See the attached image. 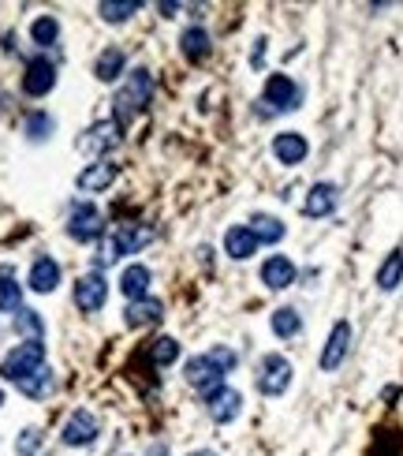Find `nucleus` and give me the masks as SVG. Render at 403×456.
<instances>
[{
	"mask_svg": "<svg viewBox=\"0 0 403 456\" xmlns=\"http://www.w3.org/2000/svg\"><path fill=\"white\" fill-rule=\"evenodd\" d=\"M23 307V284H15L12 266L0 269V311H20Z\"/></svg>",
	"mask_w": 403,
	"mask_h": 456,
	"instance_id": "nucleus-28",
	"label": "nucleus"
},
{
	"mask_svg": "<svg viewBox=\"0 0 403 456\" xmlns=\"http://www.w3.org/2000/svg\"><path fill=\"white\" fill-rule=\"evenodd\" d=\"M127 83H123V90H120V94H116V124L120 127H127V124H131V116H138L142 113V108L146 105H150V98H154V76H150V71H146V68H135V71H127V76H123Z\"/></svg>",
	"mask_w": 403,
	"mask_h": 456,
	"instance_id": "nucleus-2",
	"label": "nucleus"
},
{
	"mask_svg": "<svg viewBox=\"0 0 403 456\" xmlns=\"http://www.w3.org/2000/svg\"><path fill=\"white\" fill-rule=\"evenodd\" d=\"M150 284H154V273L150 266H142V262H131L123 273H120V292L127 296V303H135V300H146L150 296Z\"/></svg>",
	"mask_w": 403,
	"mask_h": 456,
	"instance_id": "nucleus-18",
	"label": "nucleus"
},
{
	"mask_svg": "<svg viewBox=\"0 0 403 456\" xmlns=\"http://www.w3.org/2000/svg\"><path fill=\"white\" fill-rule=\"evenodd\" d=\"M206 412H209V419L217 427H228L243 415V393L232 389V386H221L213 396H206Z\"/></svg>",
	"mask_w": 403,
	"mask_h": 456,
	"instance_id": "nucleus-12",
	"label": "nucleus"
},
{
	"mask_svg": "<svg viewBox=\"0 0 403 456\" xmlns=\"http://www.w3.org/2000/svg\"><path fill=\"white\" fill-rule=\"evenodd\" d=\"M0 404H4V389H0Z\"/></svg>",
	"mask_w": 403,
	"mask_h": 456,
	"instance_id": "nucleus-40",
	"label": "nucleus"
},
{
	"mask_svg": "<svg viewBox=\"0 0 403 456\" xmlns=\"http://www.w3.org/2000/svg\"><path fill=\"white\" fill-rule=\"evenodd\" d=\"M38 445H42V430H34V427L23 430V434H20V442H15V449H20V452H34Z\"/></svg>",
	"mask_w": 403,
	"mask_h": 456,
	"instance_id": "nucleus-35",
	"label": "nucleus"
},
{
	"mask_svg": "<svg viewBox=\"0 0 403 456\" xmlns=\"http://www.w3.org/2000/svg\"><path fill=\"white\" fill-rule=\"evenodd\" d=\"M113 180H116V165H113V161H94V165H86L75 176V188L83 195H98L105 188H113Z\"/></svg>",
	"mask_w": 403,
	"mask_h": 456,
	"instance_id": "nucleus-19",
	"label": "nucleus"
},
{
	"mask_svg": "<svg viewBox=\"0 0 403 456\" xmlns=\"http://www.w3.org/2000/svg\"><path fill=\"white\" fill-rule=\"evenodd\" d=\"M123 68H127V52L120 45H108L101 57L94 60V76L101 83H116V79H123Z\"/></svg>",
	"mask_w": 403,
	"mask_h": 456,
	"instance_id": "nucleus-23",
	"label": "nucleus"
},
{
	"mask_svg": "<svg viewBox=\"0 0 403 456\" xmlns=\"http://www.w3.org/2000/svg\"><path fill=\"white\" fill-rule=\"evenodd\" d=\"M269 325H273V333H277L281 340H291V337L303 333V315L296 311V307H277L273 318H269Z\"/></svg>",
	"mask_w": 403,
	"mask_h": 456,
	"instance_id": "nucleus-25",
	"label": "nucleus"
},
{
	"mask_svg": "<svg viewBox=\"0 0 403 456\" xmlns=\"http://www.w3.org/2000/svg\"><path fill=\"white\" fill-rule=\"evenodd\" d=\"M67 236L75 244H98L105 240V213L94 203H79L67 217Z\"/></svg>",
	"mask_w": 403,
	"mask_h": 456,
	"instance_id": "nucleus-7",
	"label": "nucleus"
},
{
	"mask_svg": "<svg viewBox=\"0 0 403 456\" xmlns=\"http://www.w3.org/2000/svg\"><path fill=\"white\" fill-rule=\"evenodd\" d=\"M336 206H340V188L328 184V180H318L303 198V217H314V221L318 217H333Z\"/></svg>",
	"mask_w": 403,
	"mask_h": 456,
	"instance_id": "nucleus-15",
	"label": "nucleus"
},
{
	"mask_svg": "<svg viewBox=\"0 0 403 456\" xmlns=\"http://www.w3.org/2000/svg\"><path fill=\"white\" fill-rule=\"evenodd\" d=\"M45 367V340H23L15 344V348L4 356V363H0V374H4L8 381H27L30 374H38Z\"/></svg>",
	"mask_w": 403,
	"mask_h": 456,
	"instance_id": "nucleus-3",
	"label": "nucleus"
},
{
	"mask_svg": "<svg viewBox=\"0 0 403 456\" xmlns=\"http://www.w3.org/2000/svg\"><path fill=\"white\" fill-rule=\"evenodd\" d=\"M291 378H296V367H291V359L281 356V352H269L258 359V371H254V386H258L262 396H284Z\"/></svg>",
	"mask_w": 403,
	"mask_h": 456,
	"instance_id": "nucleus-4",
	"label": "nucleus"
},
{
	"mask_svg": "<svg viewBox=\"0 0 403 456\" xmlns=\"http://www.w3.org/2000/svg\"><path fill=\"white\" fill-rule=\"evenodd\" d=\"M161 318H164V303L154 300V296L135 300V303H127V307H123V322L131 325V330H146V325H157Z\"/></svg>",
	"mask_w": 403,
	"mask_h": 456,
	"instance_id": "nucleus-20",
	"label": "nucleus"
},
{
	"mask_svg": "<svg viewBox=\"0 0 403 456\" xmlns=\"http://www.w3.org/2000/svg\"><path fill=\"white\" fill-rule=\"evenodd\" d=\"M403 284V251H392L389 259L377 266V288L381 292H396Z\"/></svg>",
	"mask_w": 403,
	"mask_h": 456,
	"instance_id": "nucleus-26",
	"label": "nucleus"
},
{
	"mask_svg": "<svg viewBox=\"0 0 403 456\" xmlns=\"http://www.w3.org/2000/svg\"><path fill=\"white\" fill-rule=\"evenodd\" d=\"M52 132H57V120H52L49 113H42V108H38V113H30L27 124H23V135H27L30 142H45Z\"/></svg>",
	"mask_w": 403,
	"mask_h": 456,
	"instance_id": "nucleus-31",
	"label": "nucleus"
},
{
	"mask_svg": "<svg viewBox=\"0 0 403 456\" xmlns=\"http://www.w3.org/2000/svg\"><path fill=\"white\" fill-rule=\"evenodd\" d=\"M262 105H269L262 116H269V113H296V108L303 105V86L291 76H281V71H277V76L265 79Z\"/></svg>",
	"mask_w": 403,
	"mask_h": 456,
	"instance_id": "nucleus-6",
	"label": "nucleus"
},
{
	"mask_svg": "<svg viewBox=\"0 0 403 456\" xmlns=\"http://www.w3.org/2000/svg\"><path fill=\"white\" fill-rule=\"evenodd\" d=\"M187 456H217V452H209V449H194V452H187Z\"/></svg>",
	"mask_w": 403,
	"mask_h": 456,
	"instance_id": "nucleus-39",
	"label": "nucleus"
},
{
	"mask_svg": "<svg viewBox=\"0 0 403 456\" xmlns=\"http://www.w3.org/2000/svg\"><path fill=\"white\" fill-rule=\"evenodd\" d=\"M254 251H258V240H254L250 225H232L225 232V254H228V259L247 262V259H254Z\"/></svg>",
	"mask_w": 403,
	"mask_h": 456,
	"instance_id": "nucleus-22",
	"label": "nucleus"
},
{
	"mask_svg": "<svg viewBox=\"0 0 403 456\" xmlns=\"http://www.w3.org/2000/svg\"><path fill=\"white\" fill-rule=\"evenodd\" d=\"M347 352H352V322L340 318L333 330H328V337H325V348H321V356H318V367H321L325 374L340 371L344 359H347Z\"/></svg>",
	"mask_w": 403,
	"mask_h": 456,
	"instance_id": "nucleus-9",
	"label": "nucleus"
},
{
	"mask_svg": "<svg viewBox=\"0 0 403 456\" xmlns=\"http://www.w3.org/2000/svg\"><path fill=\"white\" fill-rule=\"evenodd\" d=\"M52 86H57V64H52L49 57H34V60H27V68H23V94H30V98H45Z\"/></svg>",
	"mask_w": 403,
	"mask_h": 456,
	"instance_id": "nucleus-13",
	"label": "nucleus"
},
{
	"mask_svg": "<svg viewBox=\"0 0 403 456\" xmlns=\"http://www.w3.org/2000/svg\"><path fill=\"white\" fill-rule=\"evenodd\" d=\"M98 434H101L98 415L90 412V408H79V412H71V419L64 423L60 442H64L67 449H86V445H94V442H98Z\"/></svg>",
	"mask_w": 403,
	"mask_h": 456,
	"instance_id": "nucleus-10",
	"label": "nucleus"
},
{
	"mask_svg": "<svg viewBox=\"0 0 403 456\" xmlns=\"http://www.w3.org/2000/svg\"><path fill=\"white\" fill-rule=\"evenodd\" d=\"M150 456H169V449H164V445H154V449H150Z\"/></svg>",
	"mask_w": 403,
	"mask_h": 456,
	"instance_id": "nucleus-38",
	"label": "nucleus"
},
{
	"mask_svg": "<svg viewBox=\"0 0 403 456\" xmlns=\"http://www.w3.org/2000/svg\"><path fill=\"white\" fill-rule=\"evenodd\" d=\"M98 12H101V20H105V23H127L131 15L142 12V4H138V0H116V4H113V0H105Z\"/></svg>",
	"mask_w": 403,
	"mask_h": 456,
	"instance_id": "nucleus-32",
	"label": "nucleus"
},
{
	"mask_svg": "<svg viewBox=\"0 0 403 456\" xmlns=\"http://www.w3.org/2000/svg\"><path fill=\"white\" fill-rule=\"evenodd\" d=\"M250 232H254V240H258V244L273 247V244L284 240L288 228H284L281 217H273V213H254V217H250Z\"/></svg>",
	"mask_w": 403,
	"mask_h": 456,
	"instance_id": "nucleus-24",
	"label": "nucleus"
},
{
	"mask_svg": "<svg viewBox=\"0 0 403 456\" xmlns=\"http://www.w3.org/2000/svg\"><path fill=\"white\" fill-rule=\"evenodd\" d=\"M179 340L176 337H157L154 340V348H150V359H154V367H172V363L179 359Z\"/></svg>",
	"mask_w": 403,
	"mask_h": 456,
	"instance_id": "nucleus-33",
	"label": "nucleus"
},
{
	"mask_svg": "<svg viewBox=\"0 0 403 456\" xmlns=\"http://www.w3.org/2000/svg\"><path fill=\"white\" fill-rule=\"evenodd\" d=\"M30 38H34V45H42V49L57 45V38H60V23H57V15H38V20L30 23Z\"/></svg>",
	"mask_w": 403,
	"mask_h": 456,
	"instance_id": "nucleus-30",
	"label": "nucleus"
},
{
	"mask_svg": "<svg viewBox=\"0 0 403 456\" xmlns=\"http://www.w3.org/2000/svg\"><path fill=\"white\" fill-rule=\"evenodd\" d=\"M209 359H213L225 374H232L235 367H240V356H235V352L228 348V344H213V348H209Z\"/></svg>",
	"mask_w": 403,
	"mask_h": 456,
	"instance_id": "nucleus-34",
	"label": "nucleus"
},
{
	"mask_svg": "<svg viewBox=\"0 0 403 456\" xmlns=\"http://www.w3.org/2000/svg\"><path fill=\"white\" fill-rule=\"evenodd\" d=\"M306 154H310V142L299 132H281L277 139H273V157H277L281 165H288V169L303 165Z\"/></svg>",
	"mask_w": 403,
	"mask_h": 456,
	"instance_id": "nucleus-17",
	"label": "nucleus"
},
{
	"mask_svg": "<svg viewBox=\"0 0 403 456\" xmlns=\"http://www.w3.org/2000/svg\"><path fill=\"white\" fill-rule=\"evenodd\" d=\"M105 300H108V281H105V273L90 269V273H83V277L75 281V307H79L83 315H98L101 307H105Z\"/></svg>",
	"mask_w": 403,
	"mask_h": 456,
	"instance_id": "nucleus-11",
	"label": "nucleus"
},
{
	"mask_svg": "<svg viewBox=\"0 0 403 456\" xmlns=\"http://www.w3.org/2000/svg\"><path fill=\"white\" fill-rule=\"evenodd\" d=\"M15 333H20L23 340H42V337H45L42 315L30 311V307H20V311H15Z\"/></svg>",
	"mask_w": 403,
	"mask_h": 456,
	"instance_id": "nucleus-27",
	"label": "nucleus"
},
{
	"mask_svg": "<svg viewBox=\"0 0 403 456\" xmlns=\"http://www.w3.org/2000/svg\"><path fill=\"white\" fill-rule=\"evenodd\" d=\"M179 49H183V57H187L191 64H202V60H209V52H213V38H209V30L206 27H187L179 34Z\"/></svg>",
	"mask_w": 403,
	"mask_h": 456,
	"instance_id": "nucleus-21",
	"label": "nucleus"
},
{
	"mask_svg": "<svg viewBox=\"0 0 403 456\" xmlns=\"http://www.w3.org/2000/svg\"><path fill=\"white\" fill-rule=\"evenodd\" d=\"M52 389H57V378H52V371H49V367H42L38 374H30L27 381H20V393H23V396H30V400H45Z\"/></svg>",
	"mask_w": 403,
	"mask_h": 456,
	"instance_id": "nucleus-29",
	"label": "nucleus"
},
{
	"mask_svg": "<svg viewBox=\"0 0 403 456\" xmlns=\"http://www.w3.org/2000/svg\"><path fill=\"white\" fill-rule=\"evenodd\" d=\"M27 284L30 292H38V296H49V292H57L60 288V262L57 259H49V254H38L27 273Z\"/></svg>",
	"mask_w": 403,
	"mask_h": 456,
	"instance_id": "nucleus-16",
	"label": "nucleus"
},
{
	"mask_svg": "<svg viewBox=\"0 0 403 456\" xmlns=\"http://www.w3.org/2000/svg\"><path fill=\"white\" fill-rule=\"evenodd\" d=\"M120 139H123V127L116 120H98V124H90L86 132L75 139V150L86 154V157L105 161V154H113L120 146Z\"/></svg>",
	"mask_w": 403,
	"mask_h": 456,
	"instance_id": "nucleus-5",
	"label": "nucleus"
},
{
	"mask_svg": "<svg viewBox=\"0 0 403 456\" xmlns=\"http://www.w3.org/2000/svg\"><path fill=\"white\" fill-rule=\"evenodd\" d=\"M146 244H154V228H146L138 221H127V225H116L113 236H105L101 247H98V259H94V269L101 273L105 266L120 262L123 254H138Z\"/></svg>",
	"mask_w": 403,
	"mask_h": 456,
	"instance_id": "nucleus-1",
	"label": "nucleus"
},
{
	"mask_svg": "<svg viewBox=\"0 0 403 456\" xmlns=\"http://www.w3.org/2000/svg\"><path fill=\"white\" fill-rule=\"evenodd\" d=\"M183 378H187V386L198 389L202 400H206V396H213L217 389L225 386V378H228V374L209 359V352H202V356L187 359V367H183Z\"/></svg>",
	"mask_w": 403,
	"mask_h": 456,
	"instance_id": "nucleus-8",
	"label": "nucleus"
},
{
	"mask_svg": "<svg viewBox=\"0 0 403 456\" xmlns=\"http://www.w3.org/2000/svg\"><path fill=\"white\" fill-rule=\"evenodd\" d=\"M262 60H265V38H258V42H254V57H250V68H262Z\"/></svg>",
	"mask_w": 403,
	"mask_h": 456,
	"instance_id": "nucleus-36",
	"label": "nucleus"
},
{
	"mask_svg": "<svg viewBox=\"0 0 403 456\" xmlns=\"http://www.w3.org/2000/svg\"><path fill=\"white\" fill-rule=\"evenodd\" d=\"M157 12L164 15V20H172V15L179 12V4H169V0H164V4H157Z\"/></svg>",
	"mask_w": 403,
	"mask_h": 456,
	"instance_id": "nucleus-37",
	"label": "nucleus"
},
{
	"mask_svg": "<svg viewBox=\"0 0 403 456\" xmlns=\"http://www.w3.org/2000/svg\"><path fill=\"white\" fill-rule=\"evenodd\" d=\"M258 281L269 292H284V288H291L299 281V269H296V262H291L288 254H269V259L262 262V269H258Z\"/></svg>",
	"mask_w": 403,
	"mask_h": 456,
	"instance_id": "nucleus-14",
	"label": "nucleus"
}]
</instances>
